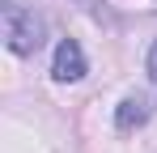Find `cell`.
<instances>
[{
  "mask_svg": "<svg viewBox=\"0 0 157 153\" xmlns=\"http://www.w3.org/2000/svg\"><path fill=\"white\" fill-rule=\"evenodd\" d=\"M0 26H4V43L13 55H34V51L43 47V22L21 9V4H0Z\"/></svg>",
  "mask_w": 157,
  "mask_h": 153,
  "instance_id": "cell-1",
  "label": "cell"
},
{
  "mask_svg": "<svg viewBox=\"0 0 157 153\" xmlns=\"http://www.w3.org/2000/svg\"><path fill=\"white\" fill-rule=\"evenodd\" d=\"M51 76L55 81H81L85 76V51L77 47V38H59L51 60Z\"/></svg>",
  "mask_w": 157,
  "mask_h": 153,
  "instance_id": "cell-2",
  "label": "cell"
},
{
  "mask_svg": "<svg viewBox=\"0 0 157 153\" xmlns=\"http://www.w3.org/2000/svg\"><path fill=\"white\" fill-rule=\"evenodd\" d=\"M149 115H153L149 98H144V94H132V98H123V102H119V115H115V124L123 128V132H132V128L149 124Z\"/></svg>",
  "mask_w": 157,
  "mask_h": 153,
  "instance_id": "cell-3",
  "label": "cell"
}]
</instances>
